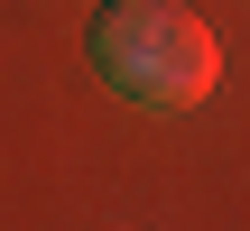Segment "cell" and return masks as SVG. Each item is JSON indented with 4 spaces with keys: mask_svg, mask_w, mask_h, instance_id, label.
Listing matches in <instances>:
<instances>
[{
    "mask_svg": "<svg viewBox=\"0 0 250 231\" xmlns=\"http://www.w3.org/2000/svg\"><path fill=\"white\" fill-rule=\"evenodd\" d=\"M93 74L139 111H195L223 83V46L176 0H111L93 19Z\"/></svg>",
    "mask_w": 250,
    "mask_h": 231,
    "instance_id": "cell-1",
    "label": "cell"
}]
</instances>
